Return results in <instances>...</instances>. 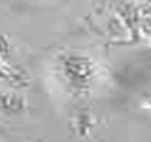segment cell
<instances>
[{"label": "cell", "instance_id": "obj_1", "mask_svg": "<svg viewBox=\"0 0 151 142\" xmlns=\"http://www.w3.org/2000/svg\"><path fill=\"white\" fill-rule=\"evenodd\" d=\"M59 71L68 88L81 94L91 87L97 74V66L86 54L67 53L59 59Z\"/></svg>", "mask_w": 151, "mask_h": 142}, {"label": "cell", "instance_id": "obj_2", "mask_svg": "<svg viewBox=\"0 0 151 142\" xmlns=\"http://www.w3.org/2000/svg\"><path fill=\"white\" fill-rule=\"evenodd\" d=\"M26 108V100L23 95L12 91L0 90V112L7 115H16Z\"/></svg>", "mask_w": 151, "mask_h": 142}, {"label": "cell", "instance_id": "obj_3", "mask_svg": "<svg viewBox=\"0 0 151 142\" xmlns=\"http://www.w3.org/2000/svg\"><path fill=\"white\" fill-rule=\"evenodd\" d=\"M7 80H13V74L9 71L7 68L0 66V81H7Z\"/></svg>", "mask_w": 151, "mask_h": 142}, {"label": "cell", "instance_id": "obj_4", "mask_svg": "<svg viewBox=\"0 0 151 142\" xmlns=\"http://www.w3.org/2000/svg\"><path fill=\"white\" fill-rule=\"evenodd\" d=\"M150 109H151V105H150Z\"/></svg>", "mask_w": 151, "mask_h": 142}]
</instances>
